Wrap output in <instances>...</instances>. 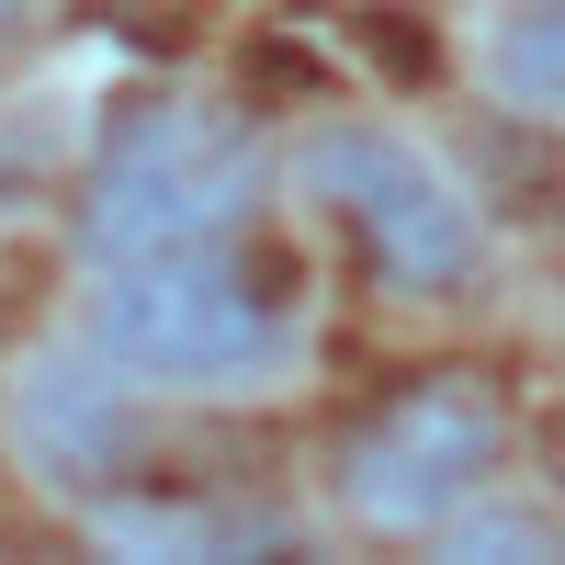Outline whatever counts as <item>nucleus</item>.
I'll return each mask as SVG.
<instances>
[{
    "instance_id": "nucleus-1",
    "label": "nucleus",
    "mask_w": 565,
    "mask_h": 565,
    "mask_svg": "<svg viewBox=\"0 0 565 565\" xmlns=\"http://www.w3.org/2000/svg\"><path fill=\"white\" fill-rule=\"evenodd\" d=\"M260 193V148L226 103H125L90 148L79 181V238L90 260H159L215 249Z\"/></svg>"
},
{
    "instance_id": "nucleus-4",
    "label": "nucleus",
    "mask_w": 565,
    "mask_h": 565,
    "mask_svg": "<svg viewBox=\"0 0 565 565\" xmlns=\"http://www.w3.org/2000/svg\"><path fill=\"white\" fill-rule=\"evenodd\" d=\"M498 452H509V396L487 373H418V385H396L351 430L340 487H351L362 521H385V532H441L452 509L498 476Z\"/></svg>"
},
{
    "instance_id": "nucleus-3",
    "label": "nucleus",
    "mask_w": 565,
    "mask_h": 565,
    "mask_svg": "<svg viewBox=\"0 0 565 565\" xmlns=\"http://www.w3.org/2000/svg\"><path fill=\"white\" fill-rule=\"evenodd\" d=\"M306 193L328 204L362 238V260L396 282V295H463L487 271V226L452 181L407 148V136H373V125H328L306 136Z\"/></svg>"
},
{
    "instance_id": "nucleus-2",
    "label": "nucleus",
    "mask_w": 565,
    "mask_h": 565,
    "mask_svg": "<svg viewBox=\"0 0 565 565\" xmlns=\"http://www.w3.org/2000/svg\"><path fill=\"white\" fill-rule=\"evenodd\" d=\"M295 351L282 317L249 271H226L204 249H159V260H114L103 282V362L148 373V385H238Z\"/></svg>"
},
{
    "instance_id": "nucleus-7",
    "label": "nucleus",
    "mask_w": 565,
    "mask_h": 565,
    "mask_svg": "<svg viewBox=\"0 0 565 565\" xmlns=\"http://www.w3.org/2000/svg\"><path fill=\"white\" fill-rule=\"evenodd\" d=\"M452 554H543V521H476L452 532Z\"/></svg>"
},
{
    "instance_id": "nucleus-5",
    "label": "nucleus",
    "mask_w": 565,
    "mask_h": 565,
    "mask_svg": "<svg viewBox=\"0 0 565 565\" xmlns=\"http://www.w3.org/2000/svg\"><path fill=\"white\" fill-rule=\"evenodd\" d=\"M12 441L23 463H45L57 487H114L136 452V396L114 362H34L12 396Z\"/></svg>"
},
{
    "instance_id": "nucleus-6",
    "label": "nucleus",
    "mask_w": 565,
    "mask_h": 565,
    "mask_svg": "<svg viewBox=\"0 0 565 565\" xmlns=\"http://www.w3.org/2000/svg\"><path fill=\"white\" fill-rule=\"evenodd\" d=\"M487 79H498V103H509V114L554 125V103H565V23H554V0H521V12L498 23Z\"/></svg>"
}]
</instances>
